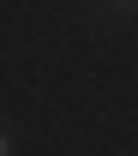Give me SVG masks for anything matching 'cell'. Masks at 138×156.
<instances>
[{"mask_svg": "<svg viewBox=\"0 0 138 156\" xmlns=\"http://www.w3.org/2000/svg\"><path fill=\"white\" fill-rule=\"evenodd\" d=\"M0 156H12V138H6V132H0Z\"/></svg>", "mask_w": 138, "mask_h": 156, "instance_id": "cell-1", "label": "cell"}, {"mask_svg": "<svg viewBox=\"0 0 138 156\" xmlns=\"http://www.w3.org/2000/svg\"><path fill=\"white\" fill-rule=\"evenodd\" d=\"M120 6H138V0H120Z\"/></svg>", "mask_w": 138, "mask_h": 156, "instance_id": "cell-2", "label": "cell"}]
</instances>
